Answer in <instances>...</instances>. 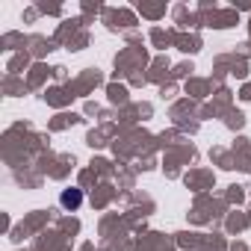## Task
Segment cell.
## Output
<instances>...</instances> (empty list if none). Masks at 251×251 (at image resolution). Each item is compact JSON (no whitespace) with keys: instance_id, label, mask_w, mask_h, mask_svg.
Instances as JSON below:
<instances>
[{"instance_id":"6da1fadb","label":"cell","mask_w":251,"mask_h":251,"mask_svg":"<svg viewBox=\"0 0 251 251\" xmlns=\"http://www.w3.org/2000/svg\"><path fill=\"white\" fill-rule=\"evenodd\" d=\"M59 204H62L65 210H77V207L83 204V192H80V189H65V192L59 195Z\"/></svg>"}]
</instances>
